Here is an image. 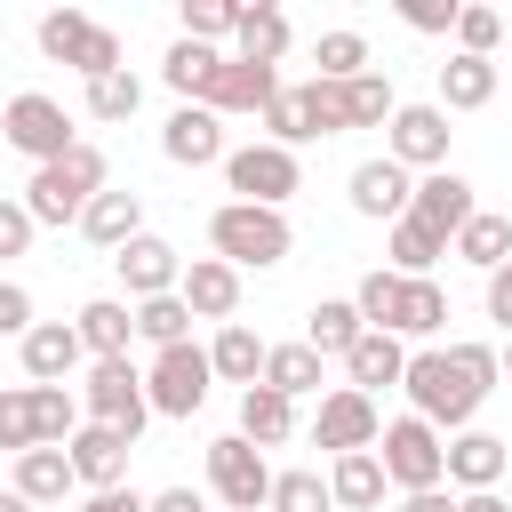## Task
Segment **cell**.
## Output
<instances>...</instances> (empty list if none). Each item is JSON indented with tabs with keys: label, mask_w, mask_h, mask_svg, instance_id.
<instances>
[{
	"label": "cell",
	"mask_w": 512,
	"mask_h": 512,
	"mask_svg": "<svg viewBox=\"0 0 512 512\" xmlns=\"http://www.w3.org/2000/svg\"><path fill=\"white\" fill-rule=\"evenodd\" d=\"M496 376H504L496 344H432V352H408L400 392H408V416H424L448 440V432H472V416L496 392Z\"/></svg>",
	"instance_id": "6da1fadb"
},
{
	"label": "cell",
	"mask_w": 512,
	"mask_h": 512,
	"mask_svg": "<svg viewBox=\"0 0 512 512\" xmlns=\"http://www.w3.org/2000/svg\"><path fill=\"white\" fill-rule=\"evenodd\" d=\"M96 192H104V152H96V144H72L64 160L32 168V184H24V208H32V224H80Z\"/></svg>",
	"instance_id": "7a4b0ae2"
},
{
	"label": "cell",
	"mask_w": 512,
	"mask_h": 512,
	"mask_svg": "<svg viewBox=\"0 0 512 512\" xmlns=\"http://www.w3.org/2000/svg\"><path fill=\"white\" fill-rule=\"evenodd\" d=\"M288 240H296V232H288V216H280V208L224 200V208L208 216V248H216L232 272H248V264H256V272H264V264H280V256H288Z\"/></svg>",
	"instance_id": "3957f363"
},
{
	"label": "cell",
	"mask_w": 512,
	"mask_h": 512,
	"mask_svg": "<svg viewBox=\"0 0 512 512\" xmlns=\"http://www.w3.org/2000/svg\"><path fill=\"white\" fill-rule=\"evenodd\" d=\"M376 456H384V480H392L400 496L448 488V440H440L424 416H392V424H384V440H376Z\"/></svg>",
	"instance_id": "277c9868"
},
{
	"label": "cell",
	"mask_w": 512,
	"mask_h": 512,
	"mask_svg": "<svg viewBox=\"0 0 512 512\" xmlns=\"http://www.w3.org/2000/svg\"><path fill=\"white\" fill-rule=\"evenodd\" d=\"M40 48H48L56 64H72L80 80L128 72V64H120V32L96 24V16H80V8H48V16H40Z\"/></svg>",
	"instance_id": "5b68a950"
},
{
	"label": "cell",
	"mask_w": 512,
	"mask_h": 512,
	"mask_svg": "<svg viewBox=\"0 0 512 512\" xmlns=\"http://www.w3.org/2000/svg\"><path fill=\"white\" fill-rule=\"evenodd\" d=\"M80 416L88 424H112V432H144V416H152V400H144V368L136 360H96L88 368V384H80Z\"/></svg>",
	"instance_id": "8992f818"
},
{
	"label": "cell",
	"mask_w": 512,
	"mask_h": 512,
	"mask_svg": "<svg viewBox=\"0 0 512 512\" xmlns=\"http://www.w3.org/2000/svg\"><path fill=\"white\" fill-rule=\"evenodd\" d=\"M0 136L16 144V152H32V168H48V160H64L80 136H72V112L56 104V96H40V88H24V96H8V112H0Z\"/></svg>",
	"instance_id": "52a82bcc"
},
{
	"label": "cell",
	"mask_w": 512,
	"mask_h": 512,
	"mask_svg": "<svg viewBox=\"0 0 512 512\" xmlns=\"http://www.w3.org/2000/svg\"><path fill=\"white\" fill-rule=\"evenodd\" d=\"M208 384H216V368H208L200 344H168V352H152V368H144V400H152V416H200Z\"/></svg>",
	"instance_id": "ba28073f"
},
{
	"label": "cell",
	"mask_w": 512,
	"mask_h": 512,
	"mask_svg": "<svg viewBox=\"0 0 512 512\" xmlns=\"http://www.w3.org/2000/svg\"><path fill=\"white\" fill-rule=\"evenodd\" d=\"M208 488L224 496V512H256V504H272V464H264V448L240 440V432L208 440Z\"/></svg>",
	"instance_id": "9c48e42d"
},
{
	"label": "cell",
	"mask_w": 512,
	"mask_h": 512,
	"mask_svg": "<svg viewBox=\"0 0 512 512\" xmlns=\"http://www.w3.org/2000/svg\"><path fill=\"white\" fill-rule=\"evenodd\" d=\"M376 440H384V416H376L368 392H352V384L320 392V408H312V448H328V456H360V448H376Z\"/></svg>",
	"instance_id": "30bf717a"
},
{
	"label": "cell",
	"mask_w": 512,
	"mask_h": 512,
	"mask_svg": "<svg viewBox=\"0 0 512 512\" xmlns=\"http://www.w3.org/2000/svg\"><path fill=\"white\" fill-rule=\"evenodd\" d=\"M224 184H232L248 208H280V200L304 184V168H296V152H280V144H240V152H224Z\"/></svg>",
	"instance_id": "8fae6325"
},
{
	"label": "cell",
	"mask_w": 512,
	"mask_h": 512,
	"mask_svg": "<svg viewBox=\"0 0 512 512\" xmlns=\"http://www.w3.org/2000/svg\"><path fill=\"white\" fill-rule=\"evenodd\" d=\"M120 288H128V304H152V296H176V280H184V256L160 240V232H136L120 256Z\"/></svg>",
	"instance_id": "7c38bea8"
},
{
	"label": "cell",
	"mask_w": 512,
	"mask_h": 512,
	"mask_svg": "<svg viewBox=\"0 0 512 512\" xmlns=\"http://www.w3.org/2000/svg\"><path fill=\"white\" fill-rule=\"evenodd\" d=\"M64 456H72L80 488H88V496H104V488H128V456H136V440H128V432H112V424H80Z\"/></svg>",
	"instance_id": "4fadbf2b"
},
{
	"label": "cell",
	"mask_w": 512,
	"mask_h": 512,
	"mask_svg": "<svg viewBox=\"0 0 512 512\" xmlns=\"http://www.w3.org/2000/svg\"><path fill=\"white\" fill-rule=\"evenodd\" d=\"M400 168H448V112L440 104H400L392 112V144H384Z\"/></svg>",
	"instance_id": "5bb4252c"
},
{
	"label": "cell",
	"mask_w": 512,
	"mask_h": 512,
	"mask_svg": "<svg viewBox=\"0 0 512 512\" xmlns=\"http://www.w3.org/2000/svg\"><path fill=\"white\" fill-rule=\"evenodd\" d=\"M408 216H416V224H432L440 240H456V232H464V224L480 216V200H472V184H464L456 168H432V176L416 184V200H408Z\"/></svg>",
	"instance_id": "9a60e30c"
},
{
	"label": "cell",
	"mask_w": 512,
	"mask_h": 512,
	"mask_svg": "<svg viewBox=\"0 0 512 512\" xmlns=\"http://www.w3.org/2000/svg\"><path fill=\"white\" fill-rule=\"evenodd\" d=\"M272 96H280V72H272V64H240V56H224L200 104H208V112L224 120V112H264Z\"/></svg>",
	"instance_id": "2e32d148"
},
{
	"label": "cell",
	"mask_w": 512,
	"mask_h": 512,
	"mask_svg": "<svg viewBox=\"0 0 512 512\" xmlns=\"http://www.w3.org/2000/svg\"><path fill=\"white\" fill-rule=\"evenodd\" d=\"M160 152H168L176 168H208V160H224V120H216L208 104H176L168 128H160Z\"/></svg>",
	"instance_id": "e0dca14e"
},
{
	"label": "cell",
	"mask_w": 512,
	"mask_h": 512,
	"mask_svg": "<svg viewBox=\"0 0 512 512\" xmlns=\"http://www.w3.org/2000/svg\"><path fill=\"white\" fill-rule=\"evenodd\" d=\"M408 200H416V184H408V168H400L392 152L352 168V208H360V216H376V224H400V216H408Z\"/></svg>",
	"instance_id": "ac0fdd59"
},
{
	"label": "cell",
	"mask_w": 512,
	"mask_h": 512,
	"mask_svg": "<svg viewBox=\"0 0 512 512\" xmlns=\"http://www.w3.org/2000/svg\"><path fill=\"white\" fill-rule=\"evenodd\" d=\"M16 352H24V376H32V384H64V376L88 360V344H80L72 320H32V336H24Z\"/></svg>",
	"instance_id": "d6986e66"
},
{
	"label": "cell",
	"mask_w": 512,
	"mask_h": 512,
	"mask_svg": "<svg viewBox=\"0 0 512 512\" xmlns=\"http://www.w3.org/2000/svg\"><path fill=\"white\" fill-rule=\"evenodd\" d=\"M176 296L192 304V320H232L240 312V272L224 256H192L184 280H176Z\"/></svg>",
	"instance_id": "ffe728a7"
},
{
	"label": "cell",
	"mask_w": 512,
	"mask_h": 512,
	"mask_svg": "<svg viewBox=\"0 0 512 512\" xmlns=\"http://www.w3.org/2000/svg\"><path fill=\"white\" fill-rule=\"evenodd\" d=\"M504 464H512V448H504L496 432H480V424L448 440V488H464V496L496 488V480H504Z\"/></svg>",
	"instance_id": "44dd1931"
},
{
	"label": "cell",
	"mask_w": 512,
	"mask_h": 512,
	"mask_svg": "<svg viewBox=\"0 0 512 512\" xmlns=\"http://www.w3.org/2000/svg\"><path fill=\"white\" fill-rule=\"evenodd\" d=\"M80 344H88V360H128V336H136V304L128 296H96V304H80Z\"/></svg>",
	"instance_id": "7402d4cb"
},
{
	"label": "cell",
	"mask_w": 512,
	"mask_h": 512,
	"mask_svg": "<svg viewBox=\"0 0 512 512\" xmlns=\"http://www.w3.org/2000/svg\"><path fill=\"white\" fill-rule=\"evenodd\" d=\"M344 376H352V392H368V400H376L384 384H400V376H408V344H400V336H384V328H368V336L344 352Z\"/></svg>",
	"instance_id": "603a6c76"
},
{
	"label": "cell",
	"mask_w": 512,
	"mask_h": 512,
	"mask_svg": "<svg viewBox=\"0 0 512 512\" xmlns=\"http://www.w3.org/2000/svg\"><path fill=\"white\" fill-rule=\"evenodd\" d=\"M80 232H88L96 248H112V256H120V248H128V240L144 232V192H112V184H104V192L88 200V216H80Z\"/></svg>",
	"instance_id": "cb8c5ba5"
},
{
	"label": "cell",
	"mask_w": 512,
	"mask_h": 512,
	"mask_svg": "<svg viewBox=\"0 0 512 512\" xmlns=\"http://www.w3.org/2000/svg\"><path fill=\"white\" fill-rule=\"evenodd\" d=\"M264 352H272V344H264L248 320H224V328H216V344H208V368H216L224 384H240V392H248V384H264Z\"/></svg>",
	"instance_id": "d4e9b609"
},
{
	"label": "cell",
	"mask_w": 512,
	"mask_h": 512,
	"mask_svg": "<svg viewBox=\"0 0 512 512\" xmlns=\"http://www.w3.org/2000/svg\"><path fill=\"white\" fill-rule=\"evenodd\" d=\"M360 336H368V320H360V304H352V296H320V304L304 312V344H312L320 360H328V352L344 360Z\"/></svg>",
	"instance_id": "484cf974"
},
{
	"label": "cell",
	"mask_w": 512,
	"mask_h": 512,
	"mask_svg": "<svg viewBox=\"0 0 512 512\" xmlns=\"http://www.w3.org/2000/svg\"><path fill=\"white\" fill-rule=\"evenodd\" d=\"M72 488H80V472H72L64 448H24V456H16V496H24V504H64Z\"/></svg>",
	"instance_id": "4316f807"
},
{
	"label": "cell",
	"mask_w": 512,
	"mask_h": 512,
	"mask_svg": "<svg viewBox=\"0 0 512 512\" xmlns=\"http://www.w3.org/2000/svg\"><path fill=\"white\" fill-rule=\"evenodd\" d=\"M384 488H392V480H384V456H376V448H360V456H336V464H328V496H336L344 512H376V504H384Z\"/></svg>",
	"instance_id": "83f0119b"
},
{
	"label": "cell",
	"mask_w": 512,
	"mask_h": 512,
	"mask_svg": "<svg viewBox=\"0 0 512 512\" xmlns=\"http://www.w3.org/2000/svg\"><path fill=\"white\" fill-rule=\"evenodd\" d=\"M240 64H272L280 72V56H288V16L272 8V0H240Z\"/></svg>",
	"instance_id": "f1b7e54d"
},
{
	"label": "cell",
	"mask_w": 512,
	"mask_h": 512,
	"mask_svg": "<svg viewBox=\"0 0 512 512\" xmlns=\"http://www.w3.org/2000/svg\"><path fill=\"white\" fill-rule=\"evenodd\" d=\"M288 432H296V400H288V392H272V384H248V392H240V440L280 448Z\"/></svg>",
	"instance_id": "f546056e"
},
{
	"label": "cell",
	"mask_w": 512,
	"mask_h": 512,
	"mask_svg": "<svg viewBox=\"0 0 512 512\" xmlns=\"http://www.w3.org/2000/svg\"><path fill=\"white\" fill-rule=\"evenodd\" d=\"M496 96V56H448L440 64V112H480Z\"/></svg>",
	"instance_id": "4dcf8cb0"
},
{
	"label": "cell",
	"mask_w": 512,
	"mask_h": 512,
	"mask_svg": "<svg viewBox=\"0 0 512 512\" xmlns=\"http://www.w3.org/2000/svg\"><path fill=\"white\" fill-rule=\"evenodd\" d=\"M384 256H392V272H400V280H432V264L448 256V240H440L432 224L400 216V224H392V240H384Z\"/></svg>",
	"instance_id": "1f68e13d"
},
{
	"label": "cell",
	"mask_w": 512,
	"mask_h": 512,
	"mask_svg": "<svg viewBox=\"0 0 512 512\" xmlns=\"http://www.w3.org/2000/svg\"><path fill=\"white\" fill-rule=\"evenodd\" d=\"M336 104H344V128H392V80L384 72H360V80H336Z\"/></svg>",
	"instance_id": "d6a6232c"
},
{
	"label": "cell",
	"mask_w": 512,
	"mask_h": 512,
	"mask_svg": "<svg viewBox=\"0 0 512 512\" xmlns=\"http://www.w3.org/2000/svg\"><path fill=\"white\" fill-rule=\"evenodd\" d=\"M216 64H224L216 48H200V40H176V48H168V64H160V80H168L184 104H200V96H208V80H216Z\"/></svg>",
	"instance_id": "836d02e7"
},
{
	"label": "cell",
	"mask_w": 512,
	"mask_h": 512,
	"mask_svg": "<svg viewBox=\"0 0 512 512\" xmlns=\"http://www.w3.org/2000/svg\"><path fill=\"white\" fill-rule=\"evenodd\" d=\"M456 256L464 264H480V272H496V264H512V216H472L464 232H456Z\"/></svg>",
	"instance_id": "e575fe53"
},
{
	"label": "cell",
	"mask_w": 512,
	"mask_h": 512,
	"mask_svg": "<svg viewBox=\"0 0 512 512\" xmlns=\"http://www.w3.org/2000/svg\"><path fill=\"white\" fill-rule=\"evenodd\" d=\"M264 384L288 392V400L320 392V352H312V344H272V352H264Z\"/></svg>",
	"instance_id": "d590c367"
},
{
	"label": "cell",
	"mask_w": 512,
	"mask_h": 512,
	"mask_svg": "<svg viewBox=\"0 0 512 512\" xmlns=\"http://www.w3.org/2000/svg\"><path fill=\"white\" fill-rule=\"evenodd\" d=\"M32 424H40V448H72V432L88 416H80V400L64 384H32Z\"/></svg>",
	"instance_id": "8d00e7d4"
},
{
	"label": "cell",
	"mask_w": 512,
	"mask_h": 512,
	"mask_svg": "<svg viewBox=\"0 0 512 512\" xmlns=\"http://www.w3.org/2000/svg\"><path fill=\"white\" fill-rule=\"evenodd\" d=\"M312 64H320L312 80H360V72H368V40H360L352 24H336V32L312 40Z\"/></svg>",
	"instance_id": "74e56055"
},
{
	"label": "cell",
	"mask_w": 512,
	"mask_h": 512,
	"mask_svg": "<svg viewBox=\"0 0 512 512\" xmlns=\"http://www.w3.org/2000/svg\"><path fill=\"white\" fill-rule=\"evenodd\" d=\"M136 336H144L152 352L192 344V304H184V296H152V304H136Z\"/></svg>",
	"instance_id": "f35d334b"
},
{
	"label": "cell",
	"mask_w": 512,
	"mask_h": 512,
	"mask_svg": "<svg viewBox=\"0 0 512 512\" xmlns=\"http://www.w3.org/2000/svg\"><path fill=\"white\" fill-rule=\"evenodd\" d=\"M440 328H448V288H440V280H408L392 336H440Z\"/></svg>",
	"instance_id": "ab89813d"
},
{
	"label": "cell",
	"mask_w": 512,
	"mask_h": 512,
	"mask_svg": "<svg viewBox=\"0 0 512 512\" xmlns=\"http://www.w3.org/2000/svg\"><path fill=\"white\" fill-rule=\"evenodd\" d=\"M400 296H408V280H400V272H368V280L352 288V304H360V320H368V328H384V336L400 328Z\"/></svg>",
	"instance_id": "60d3db41"
},
{
	"label": "cell",
	"mask_w": 512,
	"mask_h": 512,
	"mask_svg": "<svg viewBox=\"0 0 512 512\" xmlns=\"http://www.w3.org/2000/svg\"><path fill=\"white\" fill-rule=\"evenodd\" d=\"M264 144H280V152L312 144V120H304V88H280V96L264 104Z\"/></svg>",
	"instance_id": "b9f144b4"
},
{
	"label": "cell",
	"mask_w": 512,
	"mask_h": 512,
	"mask_svg": "<svg viewBox=\"0 0 512 512\" xmlns=\"http://www.w3.org/2000/svg\"><path fill=\"white\" fill-rule=\"evenodd\" d=\"M264 512H336V496H328L320 472H272V504Z\"/></svg>",
	"instance_id": "7bdbcfd3"
},
{
	"label": "cell",
	"mask_w": 512,
	"mask_h": 512,
	"mask_svg": "<svg viewBox=\"0 0 512 512\" xmlns=\"http://www.w3.org/2000/svg\"><path fill=\"white\" fill-rule=\"evenodd\" d=\"M144 104V80L136 72H104V80H88V120H128Z\"/></svg>",
	"instance_id": "ee69618b"
},
{
	"label": "cell",
	"mask_w": 512,
	"mask_h": 512,
	"mask_svg": "<svg viewBox=\"0 0 512 512\" xmlns=\"http://www.w3.org/2000/svg\"><path fill=\"white\" fill-rule=\"evenodd\" d=\"M224 32H240V0H184V40L216 48Z\"/></svg>",
	"instance_id": "f6af8a7d"
},
{
	"label": "cell",
	"mask_w": 512,
	"mask_h": 512,
	"mask_svg": "<svg viewBox=\"0 0 512 512\" xmlns=\"http://www.w3.org/2000/svg\"><path fill=\"white\" fill-rule=\"evenodd\" d=\"M0 448L8 456H24V448H40V424H32V392H0Z\"/></svg>",
	"instance_id": "bcb514c9"
},
{
	"label": "cell",
	"mask_w": 512,
	"mask_h": 512,
	"mask_svg": "<svg viewBox=\"0 0 512 512\" xmlns=\"http://www.w3.org/2000/svg\"><path fill=\"white\" fill-rule=\"evenodd\" d=\"M496 40H504L496 8H456V56H496Z\"/></svg>",
	"instance_id": "7dc6e473"
},
{
	"label": "cell",
	"mask_w": 512,
	"mask_h": 512,
	"mask_svg": "<svg viewBox=\"0 0 512 512\" xmlns=\"http://www.w3.org/2000/svg\"><path fill=\"white\" fill-rule=\"evenodd\" d=\"M304 120H312V136H344V104H336V80H304Z\"/></svg>",
	"instance_id": "c3c4849f"
},
{
	"label": "cell",
	"mask_w": 512,
	"mask_h": 512,
	"mask_svg": "<svg viewBox=\"0 0 512 512\" xmlns=\"http://www.w3.org/2000/svg\"><path fill=\"white\" fill-rule=\"evenodd\" d=\"M408 32H456V0H400Z\"/></svg>",
	"instance_id": "681fc988"
},
{
	"label": "cell",
	"mask_w": 512,
	"mask_h": 512,
	"mask_svg": "<svg viewBox=\"0 0 512 512\" xmlns=\"http://www.w3.org/2000/svg\"><path fill=\"white\" fill-rule=\"evenodd\" d=\"M32 232H40V224H32V208H24V200H0V256H24V248H32Z\"/></svg>",
	"instance_id": "f907efd6"
},
{
	"label": "cell",
	"mask_w": 512,
	"mask_h": 512,
	"mask_svg": "<svg viewBox=\"0 0 512 512\" xmlns=\"http://www.w3.org/2000/svg\"><path fill=\"white\" fill-rule=\"evenodd\" d=\"M0 336H16V344L32 336V296H24L16 280H0Z\"/></svg>",
	"instance_id": "816d5d0a"
},
{
	"label": "cell",
	"mask_w": 512,
	"mask_h": 512,
	"mask_svg": "<svg viewBox=\"0 0 512 512\" xmlns=\"http://www.w3.org/2000/svg\"><path fill=\"white\" fill-rule=\"evenodd\" d=\"M488 320L512 336V264H496V272H488Z\"/></svg>",
	"instance_id": "f5cc1de1"
},
{
	"label": "cell",
	"mask_w": 512,
	"mask_h": 512,
	"mask_svg": "<svg viewBox=\"0 0 512 512\" xmlns=\"http://www.w3.org/2000/svg\"><path fill=\"white\" fill-rule=\"evenodd\" d=\"M80 512H152V496H136V488H104V496H88Z\"/></svg>",
	"instance_id": "db71d44e"
},
{
	"label": "cell",
	"mask_w": 512,
	"mask_h": 512,
	"mask_svg": "<svg viewBox=\"0 0 512 512\" xmlns=\"http://www.w3.org/2000/svg\"><path fill=\"white\" fill-rule=\"evenodd\" d=\"M152 512H208V504H200L192 488H160V496H152Z\"/></svg>",
	"instance_id": "11a10c76"
},
{
	"label": "cell",
	"mask_w": 512,
	"mask_h": 512,
	"mask_svg": "<svg viewBox=\"0 0 512 512\" xmlns=\"http://www.w3.org/2000/svg\"><path fill=\"white\" fill-rule=\"evenodd\" d=\"M400 512H456L448 488H424V496H400Z\"/></svg>",
	"instance_id": "9f6ffc18"
},
{
	"label": "cell",
	"mask_w": 512,
	"mask_h": 512,
	"mask_svg": "<svg viewBox=\"0 0 512 512\" xmlns=\"http://www.w3.org/2000/svg\"><path fill=\"white\" fill-rule=\"evenodd\" d=\"M456 512H512V504H504L496 488H480V496H456Z\"/></svg>",
	"instance_id": "6f0895ef"
},
{
	"label": "cell",
	"mask_w": 512,
	"mask_h": 512,
	"mask_svg": "<svg viewBox=\"0 0 512 512\" xmlns=\"http://www.w3.org/2000/svg\"><path fill=\"white\" fill-rule=\"evenodd\" d=\"M0 512H40V504H24L16 488H0Z\"/></svg>",
	"instance_id": "680465c9"
},
{
	"label": "cell",
	"mask_w": 512,
	"mask_h": 512,
	"mask_svg": "<svg viewBox=\"0 0 512 512\" xmlns=\"http://www.w3.org/2000/svg\"><path fill=\"white\" fill-rule=\"evenodd\" d=\"M496 360H504V376H512V336H504V352H496Z\"/></svg>",
	"instance_id": "91938a15"
}]
</instances>
